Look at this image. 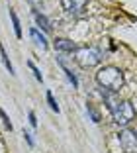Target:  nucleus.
Masks as SVG:
<instances>
[{
	"mask_svg": "<svg viewBox=\"0 0 137 153\" xmlns=\"http://www.w3.org/2000/svg\"><path fill=\"white\" fill-rule=\"evenodd\" d=\"M96 81L104 90L118 92L124 86V73L119 71L118 67H102L96 73Z\"/></svg>",
	"mask_w": 137,
	"mask_h": 153,
	"instance_id": "obj_1",
	"label": "nucleus"
},
{
	"mask_svg": "<svg viewBox=\"0 0 137 153\" xmlns=\"http://www.w3.org/2000/svg\"><path fill=\"white\" fill-rule=\"evenodd\" d=\"M102 59H104V53L98 47H76V51H75V61L82 69L96 67Z\"/></svg>",
	"mask_w": 137,
	"mask_h": 153,
	"instance_id": "obj_2",
	"label": "nucleus"
},
{
	"mask_svg": "<svg viewBox=\"0 0 137 153\" xmlns=\"http://www.w3.org/2000/svg\"><path fill=\"white\" fill-rule=\"evenodd\" d=\"M112 118H114V122L118 126H127V124H131V122L135 120V108H133V104L127 102V100L118 102V106L112 110Z\"/></svg>",
	"mask_w": 137,
	"mask_h": 153,
	"instance_id": "obj_3",
	"label": "nucleus"
},
{
	"mask_svg": "<svg viewBox=\"0 0 137 153\" xmlns=\"http://www.w3.org/2000/svg\"><path fill=\"white\" fill-rule=\"evenodd\" d=\"M118 141L125 153H137V131L135 130H129V128L121 130L118 134Z\"/></svg>",
	"mask_w": 137,
	"mask_h": 153,
	"instance_id": "obj_4",
	"label": "nucleus"
},
{
	"mask_svg": "<svg viewBox=\"0 0 137 153\" xmlns=\"http://www.w3.org/2000/svg\"><path fill=\"white\" fill-rule=\"evenodd\" d=\"M61 4L69 14H82L86 8V0H61Z\"/></svg>",
	"mask_w": 137,
	"mask_h": 153,
	"instance_id": "obj_5",
	"label": "nucleus"
},
{
	"mask_svg": "<svg viewBox=\"0 0 137 153\" xmlns=\"http://www.w3.org/2000/svg\"><path fill=\"white\" fill-rule=\"evenodd\" d=\"M55 49L65 51V53H73V51H76V43L71 39H65V37H59V39H55Z\"/></svg>",
	"mask_w": 137,
	"mask_h": 153,
	"instance_id": "obj_6",
	"label": "nucleus"
},
{
	"mask_svg": "<svg viewBox=\"0 0 137 153\" xmlns=\"http://www.w3.org/2000/svg\"><path fill=\"white\" fill-rule=\"evenodd\" d=\"M30 37L36 41L37 45H39L41 49H47V47H49V43H47V39H45V36H43V33H39V30H36V27H31V30H30Z\"/></svg>",
	"mask_w": 137,
	"mask_h": 153,
	"instance_id": "obj_7",
	"label": "nucleus"
},
{
	"mask_svg": "<svg viewBox=\"0 0 137 153\" xmlns=\"http://www.w3.org/2000/svg\"><path fill=\"white\" fill-rule=\"evenodd\" d=\"M33 18H36V22H37V26L43 30V32H49L51 30V24H49V20L45 18L43 14H39V12H33Z\"/></svg>",
	"mask_w": 137,
	"mask_h": 153,
	"instance_id": "obj_8",
	"label": "nucleus"
},
{
	"mask_svg": "<svg viewBox=\"0 0 137 153\" xmlns=\"http://www.w3.org/2000/svg\"><path fill=\"white\" fill-rule=\"evenodd\" d=\"M10 18H12V24H14V32H16V37H22V26H20V20L16 16L12 8H10Z\"/></svg>",
	"mask_w": 137,
	"mask_h": 153,
	"instance_id": "obj_9",
	"label": "nucleus"
},
{
	"mask_svg": "<svg viewBox=\"0 0 137 153\" xmlns=\"http://www.w3.org/2000/svg\"><path fill=\"white\" fill-rule=\"evenodd\" d=\"M0 59H2V63H4V67L8 69L10 73H12V75H16V73H14V67H12V63H10V59H8V55H6V51H4V45L0 43Z\"/></svg>",
	"mask_w": 137,
	"mask_h": 153,
	"instance_id": "obj_10",
	"label": "nucleus"
},
{
	"mask_svg": "<svg viewBox=\"0 0 137 153\" xmlns=\"http://www.w3.org/2000/svg\"><path fill=\"white\" fill-rule=\"evenodd\" d=\"M47 102H49V106H51V110H53V112H59V104H57V100L53 98V94H51V90H47Z\"/></svg>",
	"mask_w": 137,
	"mask_h": 153,
	"instance_id": "obj_11",
	"label": "nucleus"
},
{
	"mask_svg": "<svg viewBox=\"0 0 137 153\" xmlns=\"http://www.w3.org/2000/svg\"><path fill=\"white\" fill-rule=\"evenodd\" d=\"M61 65H63V63H61ZM63 71L67 73V76H69V81H71V82H73V86H75V88H76V86H78V79H76V76H75V73H73L71 69H67L65 65H63Z\"/></svg>",
	"mask_w": 137,
	"mask_h": 153,
	"instance_id": "obj_12",
	"label": "nucleus"
},
{
	"mask_svg": "<svg viewBox=\"0 0 137 153\" xmlns=\"http://www.w3.org/2000/svg\"><path fill=\"white\" fill-rule=\"evenodd\" d=\"M0 118H2V122H4V128H6V130H10V131H12V122H10V118L8 116H6V112H4V110H2V108H0Z\"/></svg>",
	"mask_w": 137,
	"mask_h": 153,
	"instance_id": "obj_13",
	"label": "nucleus"
},
{
	"mask_svg": "<svg viewBox=\"0 0 137 153\" xmlns=\"http://www.w3.org/2000/svg\"><path fill=\"white\" fill-rule=\"evenodd\" d=\"M27 65H30V69H31V71H33V75H36V79H37V81H43V75H41V73H39V69H37L36 65L31 63V61H30V63H27Z\"/></svg>",
	"mask_w": 137,
	"mask_h": 153,
	"instance_id": "obj_14",
	"label": "nucleus"
},
{
	"mask_svg": "<svg viewBox=\"0 0 137 153\" xmlns=\"http://www.w3.org/2000/svg\"><path fill=\"white\" fill-rule=\"evenodd\" d=\"M88 112H90V116H92V122H96V124H98V122H100V116H98V112L90 106V104H88Z\"/></svg>",
	"mask_w": 137,
	"mask_h": 153,
	"instance_id": "obj_15",
	"label": "nucleus"
},
{
	"mask_svg": "<svg viewBox=\"0 0 137 153\" xmlns=\"http://www.w3.org/2000/svg\"><path fill=\"white\" fill-rule=\"evenodd\" d=\"M30 124H31V126H33V128L37 126V120H36V112H33V110H31V112H30Z\"/></svg>",
	"mask_w": 137,
	"mask_h": 153,
	"instance_id": "obj_16",
	"label": "nucleus"
},
{
	"mask_svg": "<svg viewBox=\"0 0 137 153\" xmlns=\"http://www.w3.org/2000/svg\"><path fill=\"white\" fill-rule=\"evenodd\" d=\"M24 137H26V141H27V143H30V145H33V140H31V135L27 134L26 130H24Z\"/></svg>",
	"mask_w": 137,
	"mask_h": 153,
	"instance_id": "obj_17",
	"label": "nucleus"
},
{
	"mask_svg": "<svg viewBox=\"0 0 137 153\" xmlns=\"http://www.w3.org/2000/svg\"><path fill=\"white\" fill-rule=\"evenodd\" d=\"M0 153H4V145H2V141H0Z\"/></svg>",
	"mask_w": 137,
	"mask_h": 153,
	"instance_id": "obj_18",
	"label": "nucleus"
}]
</instances>
